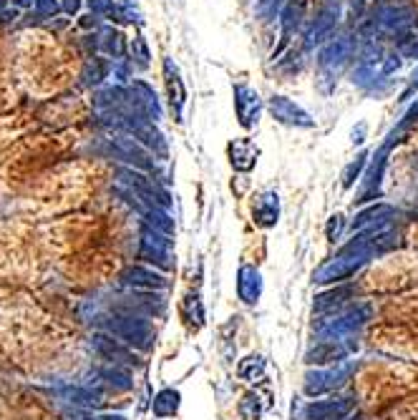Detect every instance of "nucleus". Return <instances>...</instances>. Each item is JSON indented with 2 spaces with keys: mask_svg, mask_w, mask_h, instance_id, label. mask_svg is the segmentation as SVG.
<instances>
[{
  "mask_svg": "<svg viewBox=\"0 0 418 420\" xmlns=\"http://www.w3.org/2000/svg\"><path fill=\"white\" fill-rule=\"evenodd\" d=\"M56 340V328L33 307L16 302L0 305V368L33 373L46 363L48 345Z\"/></svg>",
  "mask_w": 418,
  "mask_h": 420,
  "instance_id": "f257e3e1",
  "label": "nucleus"
},
{
  "mask_svg": "<svg viewBox=\"0 0 418 420\" xmlns=\"http://www.w3.org/2000/svg\"><path fill=\"white\" fill-rule=\"evenodd\" d=\"M235 96H237V111H240L242 124H247V126H250L252 121H257V114H260L257 93H255L252 88H247V86H237Z\"/></svg>",
  "mask_w": 418,
  "mask_h": 420,
  "instance_id": "f03ea898",
  "label": "nucleus"
},
{
  "mask_svg": "<svg viewBox=\"0 0 418 420\" xmlns=\"http://www.w3.org/2000/svg\"><path fill=\"white\" fill-rule=\"evenodd\" d=\"M272 114L277 116V119H280V121H287V124H300L298 119H295V116H300V119H303V121H308L310 116L305 114L303 109H300L298 104H292L290 98H285V96H275L272 98ZM308 124H313V121H308Z\"/></svg>",
  "mask_w": 418,
  "mask_h": 420,
  "instance_id": "7ed1b4c3",
  "label": "nucleus"
},
{
  "mask_svg": "<svg viewBox=\"0 0 418 420\" xmlns=\"http://www.w3.org/2000/svg\"><path fill=\"white\" fill-rule=\"evenodd\" d=\"M25 287L16 282H8V280H0V305H16V302H23L25 299Z\"/></svg>",
  "mask_w": 418,
  "mask_h": 420,
  "instance_id": "20e7f679",
  "label": "nucleus"
},
{
  "mask_svg": "<svg viewBox=\"0 0 418 420\" xmlns=\"http://www.w3.org/2000/svg\"><path fill=\"white\" fill-rule=\"evenodd\" d=\"M0 420H18V415L3 403V397H0Z\"/></svg>",
  "mask_w": 418,
  "mask_h": 420,
  "instance_id": "39448f33",
  "label": "nucleus"
}]
</instances>
